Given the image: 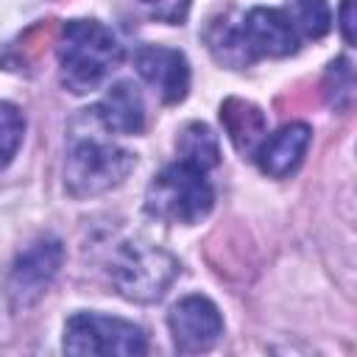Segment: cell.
Instances as JSON below:
<instances>
[{"label": "cell", "mask_w": 357, "mask_h": 357, "mask_svg": "<svg viewBox=\"0 0 357 357\" xmlns=\"http://www.w3.org/2000/svg\"><path fill=\"white\" fill-rule=\"evenodd\" d=\"M123 59V45L98 20H73L64 25L59 61L61 81L70 92L95 89Z\"/></svg>", "instance_id": "obj_1"}, {"label": "cell", "mask_w": 357, "mask_h": 357, "mask_svg": "<svg viewBox=\"0 0 357 357\" xmlns=\"http://www.w3.org/2000/svg\"><path fill=\"white\" fill-rule=\"evenodd\" d=\"M215 204V190L206 181V170L187 162L165 167L145 192V209L167 223H201Z\"/></svg>", "instance_id": "obj_2"}, {"label": "cell", "mask_w": 357, "mask_h": 357, "mask_svg": "<svg viewBox=\"0 0 357 357\" xmlns=\"http://www.w3.org/2000/svg\"><path fill=\"white\" fill-rule=\"evenodd\" d=\"M178 276V259L165 248L126 243L112 259V282L128 301H159Z\"/></svg>", "instance_id": "obj_3"}, {"label": "cell", "mask_w": 357, "mask_h": 357, "mask_svg": "<svg viewBox=\"0 0 357 357\" xmlns=\"http://www.w3.org/2000/svg\"><path fill=\"white\" fill-rule=\"evenodd\" d=\"M137 159L131 151L106 142H81L70 151L64 167V184L73 198H92L126 181Z\"/></svg>", "instance_id": "obj_4"}, {"label": "cell", "mask_w": 357, "mask_h": 357, "mask_svg": "<svg viewBox=\"0 0 357 357\" xmlns=\"http://www.w3.org/2000/svg\"><path fill=\"white\" fill-rule=\"evenodd\" d=\"M64 351L70 354H145L148 343L137 324L98 312H78L64 326Z\"/></svg>", "instance_id": "obj_5"}, {"label": "cell", "mask_w": 357, "mask_h": 357, "mask_svg": "<svg viewBox=\"0 0 357 357\" xmlns=\"http://www.w3.org/2000/svg\"><path fill=\"white\" fill-rule=\"evenodd\" d=\"M61 259H64V248L56 237H42V240L31 243L17 257L11 276H8V296H11L14 307L33 304L56 279Z\"/></svg>", "instance_id": "obj_6"}, {"label": "cell", "mask_w": 357, "mask_h": 357, "mask_svg": "<svg viewBox=\"0 0 357 357\" xmlns=\"http://www.w3.org/2000/svg\"><path fill=\"white\" fill-rule=\"evenodd\" d=\"M167 324H170L176 349L184 351V354H195V351L212 349L218 343L220 332H223V318H220L218 307L206 296L181 298L170 310Z\"/></svg>", "instance_id": "obj_7"}, {"label": "cell", "mask_w": 357, "mask_h": 357, "mask_svg": "<svg viewBox=\"0 0 357 357\" xmlns=\"http://www.w3.org/2000/svg\"><path fill=\"white\" fill-rule=\"evenodd\" d=\"M240 39L248 59H257V56L282 59L296 53V45H298V33L287 20V14L282 8H265V6L251 8L240 20Z\"/></svg>", "instance_id": "obj_8"}, {"label": "cell", "mask_w": 357, "mask_h": 357, "mask_svg": "<svg viewBox=\"0 0 357 357\" xmlns=\"http://www.w3.org/2000/svg\"><path fill=\"white\" fill-rule=\"evenodd\" d=\"M137 73L159 92L165 103H181L190 89V64L181 50L145 45L134 56Z\"/></svg>", "instance_id": "obj_9"}, {"label": "cell", "mask_w": 357, "mask_h": 357, "mask_svg": "<svg viewBox=\"0 0 357 357\" xmlns=\"http://www.w3.org/2000/svg\"><path fill=\"white\" fill-rule=\"evenodd\" d=\"M310 139H312V131H310L307 123H287V126H282L276 134L265 137L259 142V148L254 151L257 162H259V170L265 176H271V178L290 176L301 165V159H304V153L310 148Z\"/></svg>", "instance_id": "obj_10"}, {"label": "cell", "mask_w": 357, "mask_h": 357, "mask_svg": "<svg viewBox=\"0 0 357 357\" xmlns=\"http://www.w3.org/2000/svg\"><path fill=\"white\" fill-rule=\"evenodd\" d=\"M95 114H98L100 126L106 131H114V134H139L145 126L142 95L128 81L109 86V92L95 106Z\"/></svg>", "instance_id": "obj_11"}, {"label": "cell", "mask_w": 357, "mask_h": 357, "mask_svg": "<svg viewBox=\"0 0 357 357\" xmlns=\"http://www.w3.org/2000/svg\"><path fill=\"white\" fill-rule=\"evenodd\" d=\"M220 120L226 126L229 139L234 142L240 153H254L268 134V120L259 112V106L240 100V98H229L220 106Z\"/></svg>", "instance_id": "obj_12"}, {"label": "cell", "mask_w": 357, "mask_h": 357, "mask_svg": "<svg viewBox=\"0 0 357 357\" xmlns=\"http://www.w3.org/2000/svg\"><path fill=\"white\" fill-rule=\"evenodd\" d=\"M178 156L181 162L192 165V167H201V170H209L220 162V145H218V137L212 134L209 126L204 123H190L184 126V131L178 134Z\"/></svg>", "instance_id": "obj_13"}, {"label": "cell", "mask_w": 357, "mask_h": 357, "mask_svg": "<svg viewBox=\"0 0 357 357\" xmlns=\"http://www.w3.org/2000/svg\"><path fill=\"white\" fill-rule=\"evenodd\" d=\"M284 14L296 33H304L307 39H321L332 28V11L326 0H290Z\"/></svg>", "instance_id": "obj_14"}, {"label": "cell", "mask_w": 357, "mask_h": 357, "mask_svg": "<svg viewBox=\"0 0 357 357\" xmlns=\"http://www.w3.org/2000/svg\"><path fill=\"white\" fill-rule=\"evenodd\" d=\"M324 92L329 106L335 109H349L354 100V70L349 59H335L326 70V81H324Z\"/></svg>", "instance_id": "obj_15"}, {"label": "cell", "mask_w": 357, "mask_h": 357, "mask_svg": "<svg viewBox=\"0 0 357 357\" xmlns=\"http://www.w3.org/2000/svg\"><path fill=\"white\" fill-rule=\"evenodd\" d=\"M22 114L17 106L0 100V167L11 162V156L17 153L20 142H22Z\"/></svg>", "instance_id": "obj_16"}, {"label": "cell", "mask_w": 357, "mask_h": 357, "mask_svg": "<svg viewBox=\"0 0 357 357\" xmlns=\"http://www.w3.org/2000/svg\"><path fill=\"white\" fill-rule=\"evenodd\" d=\"M139 3L151 11V17H156L162 22H170V25L181 22L190 11V0H139Z\"/></svg>", "instance_id": "obj_17"}, {"label": "cell", "mask_w": 357, "mask_h": 357, "mask_svg": "<svg viewBox=\"0 0 357 357\" xmlns=\"http://www.w3.org/2000/svg\"><path fill=\"white\" fill-rule=\"evenodd\" d=\"M340 33L346 45H354V0H343L340 6Z\"/></svg>", "instance_id": "obj_18"}]
</instances>
